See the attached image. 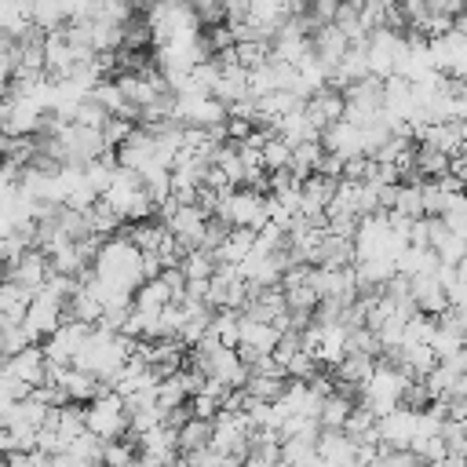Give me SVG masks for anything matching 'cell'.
I'll use <instances>...</instances> for the list:
<instances>
[{
  "mask_svg": "<svg viewBox=\"0 0 467 467\" xmlns=\"http://www.w3.org/2000/svg\"><path fill=\"white\" fill-rule=\"evenodd\" d=\"M142 18L150 26V44H157V47L193 44L201 36V26H197L190 4H157V7H146Z\"/></svg>",
  "mask_w": 467,
  "mask_h": 467,
  "instance_id": "obj_3",
  "label": "cell"
},
{
  "mask_svg": "<svg viewBox=\"0 0 467 467\" xmlns=\"http://www.w3.org/2000/svg\"><path fill=\"white\" fill-rule=\"evenodd\" d=\"M208 438H212V423L190 416V420L175 431V449H179V452H197V449H208Z\"/></svg>",
  "mask_w": 467,
  "mask_h": 467,
  "instance_id": "obj_18",
  "label": "cell"
},
{
  "mask_svg": "<svg viewBox=\"0 0 467 467\" xmlns=\"http://www.w3.org/2000/svg\"><path fill=\"white\" fill-rule=\"evenodd\" d=\"M412 434H416V412L412 409L398 405V409H390L387 416L376 420V441L383 449H409Z\"/></svg>",
  "mask_w": 467,
  "mask_h": 467,
  "instance_id": "obj_7",
  "label": "cell"
},
{
  "mask_svg": "<svg viewBox=\"0 0 467 467\" xmlns=\"http://www.w3.org/2000/svg\"><path fill=\"white\" fill-rule=\"evenodd\" d=\"M350 409H354V398L336 394V390L325 394V398H321V409H317V427H321V431H343Z\"/></svg>",
  "mask_w": 467,
  "mask_h": 467,
  "instance_id": "obj_13",
  "label": "cell"
},
{
  "mask_svg": "<svg viewBox=\"0 0 467 467\" xmlns=\"http://www.w3.org/2000/svg\"><path fill=\"white\" fill-rule=\"evenodd\" d=\"M29 299H33V292H26V288H22V285H15V281H4V285H0V317H4V321L22 325Z\"/></svg>",
  "mask_w": 467,
  "mask_h": 467,
  "instance_id": "obj_15",
  "label": "cell"
},
{
  "mask_svg": "<svg viewBox=\"0 0 467 467\" xmlns=\"http://www.w3.org/2000/svg\"><path fill=\"white\" fill-rule=\"evenodd\" d=\"M44 277H47V259H44L36 248H26V252H22V259H18V263H11V266L4 270V281L22 285L26 292H36V288L44 285Z\"/></svg>",
  "mask_w": 467,
  "mask_h": 467,
  "instance_id": "obj_10",
  "label": "cell"
},
{
  "mask_svg": "<svg viewBox=\"0 0 467 467\" xmlns=\"http://www.w3.org/2000/svg\"><path fill=\"white\" fill-rule=\"evenodd\" d=\"M179 274H182V281H208V277L215 274V259H212V252H201V248L182 252V259H179Z\"/></svg>",
  "mask_w": 467,
  "mask_h": 467,
  "instance_id": "obj_19",
  "label": "cell"
},
{
  "mask_svg": "<svg viewBox=\"0 0 467 467\" xmlns=\"http://www.w3.org/2000/svg\"><path fill=\"white\" fill-rule=\"evenodd\" d=\"M153 401H157V409H161V416H164V412H171V409L186 405L190 398H186V390H182L179 376H168V379H157V387H153Z\"/></svg>",
  "mask_w": 467,
  "mask_h": 467,
  "instance_id": "obj_22",
  "label": "cell"
},
{
  "mask_svg": "<svg viewBox=\"0 0 467 467\" xmlns=\"http://www.w3.org/2000/svg\"><path fill=\"white\" fill-rule=\"evenodd\" d=\"M139 259H142V252H135V248L117 234V237H109V241H102V244H99L95 263H91V274H95V281H99V285H109V288L128 292V296H131V292L142 285Z\"/></svg>",
  "mask_w": 467,
  "mask_h": 467,
  "instance_id": "obj_2",
  "label": "cell"
},
{
  "mask_svg": "<svg viewBox=\"0 0 467 467\" xmlns=\"http://www.w3.org/2000/svg\"><path fill=\"white\" fill-rule=\"evenodd\" d=\"M259 161H263V171H288V161H292V146L281 142L277 135H270L259 150Z\"/></svg>",
  "mask_w": 467,
  "mask_h": 467,
  "instance_id": "obj_23",
  "label": "cell"
},
{
  "mask_svg": "<svg viewBox=\"0 0 467 467\" xmlns=\"http://www.w3.org/2000/svg\"><path fill=\"white\" fill-rule=\"evenodd\" d=\"M208 336L223 347V350H237V336H241V314L237 310H215L208 321Z\"/></svg>",
  "mask_w": 467,
  "mask_h": 467,
  "instance_id": "obj_14",
  "label": "cell"
},
{
  "mask_svg": "<svg viewBox=\"0 0 467 467\" xmlns=\"http://www.w3.org/2000/svg\"><path fill=\"white\" fill-rule=\"evenodd\" d=\"M109 120V113L99 106V102H91V99H80V106L73 109V120L69 124H77V128H91V131H102V124Z\"/></svg>",
  "mask_w": 467,
  "mask_h": 467,
  "instance_id": "obj_25",
  "label": "cell"
},
{
  "mask_svg": "<svg viewBox=\"0 0 467 467\" xmlns=\"http://www.w3.org/2000/svg\"><path fill=\"white\" fill-rule=\"evenodd\" d=\"M0 285H4V270H0Z\"/></svg>",
  "mask_w": 467,
  "mask_h": 467,
  "instance_id": "obj_27",
  "label": "cell"
},
{
  "mask_svg": "<svg viewBox=\"0 0 467 467\" xmlns=\"http://www.w3.org/2000/svg\"><path fill=\"white\" fill-rule=\"evenodd\" d=\"M314 456L332 467H354V441L343 431H321L314 441Z\"/></svg>",
  "mask_w": 467,
  "mask_h": 467,
  "instance_id": "obj_11",
  "label": "cell"
},
{
  "mask_svg": "<svg viewBox=\"0 0 467 467\" xmlns=\"http://www.w3.org/2000/svg\"><path fill=\"white\" fill-rule=\"evenodd\" d=\"M168 303H171V292L164 288V281H161V277L142 281V285L131 292V310H135V314H142V317H157Z\"/></svg>",
  "mask_w": 467,
  "mask_h": 467,
  "instance_id": "obj_12",
  "label": "cell"
},
{
  "mask_svg": "<svg viewBox=\"0 0 467 467\" xmlns=\"http://www.w3.org/2000/svg\"><path fill=\"white\" fill-rule=\"evenodd\" d=\"M84 431L95 434L99 441H117L128 434V416H124V401L113 390H102L95 401L84 405Z\"/></svg>",
  "mask_w": 467,
  "mask_h": 467,
  "instance_id": "obj_4",
  "label": "cell"
},
{
  "mask_svg": "<svg viewBox=\"0 0 467 467\" xmlns=\"http://www.w3.org/2000/svg\"><path fill=\"white\" fill-rule=\"evenodd\" d=\"M0 47H4V40H0Z\"/></svg>",
  "mask_w": 467,
  "mask_h": 467,
  "instance_id": "obj_28",
  "label": "cell"
},
{
  "mask_svg": "<svg viewBox=\"0 0 467 467\" xmlns=\"http://www.w3.org/2000/svg\"><path fill=\"white\" fill-rule=\"evenodd\" d=\"M0 372H4V376H11L15 383H22V387H29V390H33V387H40V383H44V376H47L44 350H40V347H26V350H18V354L4 358Z\"/></svg>",
  "mask_w": 467,
  "mask_h": 467,
  "instance_id": "obj_6",
  "label": "cell"
},
{
  "mask_svg": "<svg viewBox=\"0 0 467 467\" xmlns=\"http://www.w3.org/2000/svg\"><path fill=\"white\" fill-rule=\"evenodd\" d=\"M317 161H321V142L317 139H306V142H299V146H292V161H288V171H292V179H310L314 171H317Z\"/></svg>",
  "mask_w": 467,
  "mask_h": 467,
  "instance_id": "obj_16",
  "label": "cell"
},
{
  "mask_svg": "<svg viewBox=\"0 0 467 467\" xmlns=\"http://www.w3.org/2000/svg\"><path fill=\"white\" fill-rule=\"evenodd\" d=\"M131 131H135V124H131V120H120V117H109V120L102 124V131H99V135H102V142H106V150H117V146H120V142H124V139H128Z\"/></svg>",
  "mask_w": 467,
  "mask_h": 467,
  "instance_id": "obj_26",
  "label": "cell"
},
{
  "mask_svg": "<svg viewBox=\"0 0 467 467\" xmlns=\"http://www.w3.org/2000/svg\"><path fill=\"white\" fill-rule=\"evenodd\" d=\"M55 434H58L62 449H66V445H69L77 434H84V405H73V401L58 405V416H55Z\"/></svg>",
  "mask_w": 467,
  "mask_h": 467,
  "instance_id": "obj_17",
  "label": "cell"
},
{
  "mask_svg": "<svg viewBox=\"0 0 467 467\" xmlns=\"http://www.w3.org/2000/svg\"><path fill=\"white\" fill-rule=\"evenodd\" d=\"M317 142H321V150H325V153H336L339 161L361 157V131H358V128H350L347 120L328 124V128L317 135Z\"/></svg>",
  "mask_w": 467,
  "mask_h": 467,
  "instance_id": "obj_9",
  "label": "cell"
},
{
  "mask_svg": "<svg viewBox=\"0 0 467 467\" xmlns=\"http://www.w3.org/2000/svg\"><path fill=\"white\" fill-rule=\"evenodd\" d=\"M62 306H66V303H55V299H47V296H40V292L29 299L26 317H22V332L29 336L33 347H40L47 336H55V328L62 325Z\"/></svg>",
  "mask_w": 467,
  "mask_h": 467,
  "instance_id": "obj_5",
  "label": "cell"
},
{
  "mask_svg": "<svg viewBox=\"0 0 467 467\" xmlns=\"http://www.w3.org/2000/svg\"><path fill=\"white\" fill-rule=\"evenodd\" d=\"M131 354V339H124V336H113V332H102V328H91L88 336H84V343L77 347V354H73V368L77 372H88V376H95L102 387L117 376V368L124 365V358Z\"/></svg>",
  "mask_w": 467,
  "mask_h": 467,
  "instance_id": "obj_1",
  "label": "cell"
},
{
  "mask_svg": "<svg viewBox=\"0 0 467 467\" xmlns=\"http://www.w3.org/2000/svg\"><path fill=\"white\" fill-rule=\"evenodd\" d=\"M303 117H306V124L321 135L328 124L343 120V95H339V91H332V88L314 91V95L303 102Z\"/></svg>",
  "mask_w": 467,
  "mask_h": 467,
  "instance_id": "obj_8",
  "label": "cell"
},
{
  "mask_svg": "<svg viewBox=\"0 0 467 467\" xmlns=\"http://www.w3.org/2000/svg\"><path fill=\"white\" fill-rule=\"evenodd\" d=\"M244 394H248L252 401L274 405V401L285 394V379H281V376H248V383H244Z\"/></svg>",
  "mask_w": 467,
  "mask_h": 467,
  "instance_id": "obj_21",
  "label": "cell"
},
{
  "mask_svg": "<svg viewBox=\"0 0 467 467\" xmlns=\"http://www.w3.org/2000/svg\"><path fill=\"white\" fill-rule=\"evenodd\" d=\"M102 467H135V441L117 438V441H102Z\"/></svg>",
  "mask_w": 467,
  "mask_h": 467,
  "instance_id": "obj_24",
  "label": "cell"
},
{
  "mask_svg": "<svg viewBox=\"0 0 467 467\" xmlns=\"http://www.w3.org/2000/svg\"><path fill=\"white\" fill-rule=\"evenodd\" d=\"M438 223H441L449 234H456V237H467V201H463V193H452V197H445V208H441Z\"/></svg>",
  "mask_w": 467,
  "mask_h": 467,
  "instance_id": "obj_20",
  "label": "cell"
}]
</instances>
